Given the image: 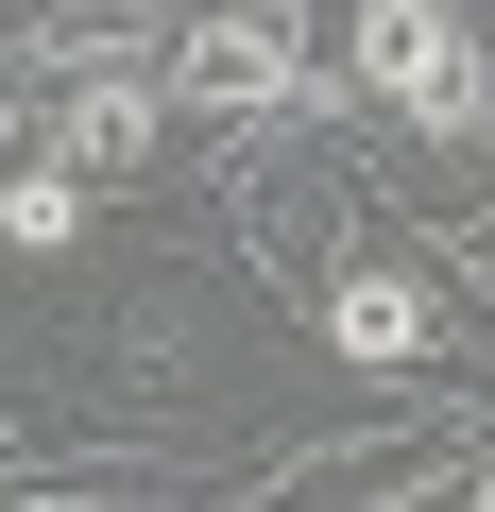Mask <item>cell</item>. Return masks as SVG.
Returning <instances> with one entry per match:
<instances>
[{
    "mask_svg": "<svg viewBox=\"0 0 495 512\" xmlns=\"http://www.w3.org/2000/svg\"><path fill=\"white\" fill-rule=\"evenodd\" d=\"M154 86H171V120H257V137H342L359 120V86L308 52L291 0H188L171 52H154Z\"/></svg>",
    "mask_w": 495,
    "mask_h": 512,
    "instance_id": "1",
    "label": "cell"
},
{
    "mask_svg": "<svg viewBox=\"0 0 495 512\" xmlns=\"http://www.w3.org/2000/svg\"><path fill=\"white\" fill-rule=\"evenodd\" d=\"M308 325H325V359H342V376H410V359H444V342H461V256H444V239H342Z\"/></svg>",
    "mask_w": 495,
    "mask_h": 512,
    "instance_id": "2",
    "label": "cell"
},
{
    "mask_svg": "<svg viewBox=\"0 0 495 512\" xmlns=\"http://www.w3.org/2000/svg\"><path fill=\"white\" fill-rule=\"evenodd\" d=\"M0 137L52 154V171H86V188H137L171 154V86H154V52H86V69H35L18 103H0Z\"/></svg>",
    "mask_w": 495,
    "mask_h": 512,
    "instance_id": "3",
    "label": "cell"
},
{
    "mask_svg": "<svg viewBox=\"0 0 495 512\" xmlns=\"http://www.w3.org/2000/svg\"><path fill=\"white\" fill-rule=\"evenodd\" d=\"M86 205H103L86 171H52V154H0V256H69V239H86Z\"/></svg>",
    "mask_w": 495,
    "mask_h": 512,
    "instance_id": "4",
    "label": "cell"
}]
</instances>
